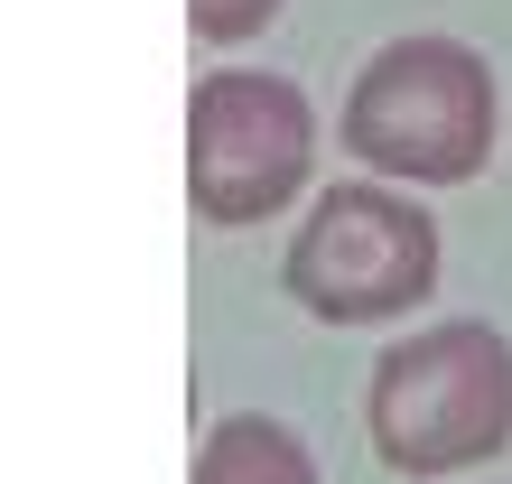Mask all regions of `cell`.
<instances>
[{
    "mask_svg": "<svg viewBox=\"0 0 512 484\" xmlns=\"http://www.w3.org/2000/svg\"><path fill=\"white\" fill-rule=\"evenodd\" d=\"M270 19H280V0H187V38H205V47H243Z\"/></svg>",
    "mask_w": 512,
    "mask_h": 484,
    "instance_id": "cell-6",
    "label": "cell"
},
{
    "mask_svg": "<svg viewBox=\"0 0 512 484\" xmlns=\"http://www.w3.org/2000/svg\"><path fill=\"white\" fill-rule=\"evenodd\" d=\"M317 177V103L289 75L215 66L187 94V205L215 233L270 224Z\"/></svg>",
    "mask_w": 512,
    "mask_h": 484,
    "instance_id": "cell-4",
    "label": "cell"
},
{
    "mask_svg": "<svg viewBox=\"0 0 512 484\" xmlns=\"http://www.w3.org/2000/svg\"><path fill=\"white\" fill-rule=\"evenodd\" d=\"M280 289L317 326H401L438 289V215L391 177H336L289 233Z\"/></svg>",
    "mask_w": 512,
    "mask_h": 484,
    "instance_id": "cell-3",
    "label": "cell"
},
{
    "mask_svg": "<svg viewBox=\"0 0 512 484\" xmlns=\"http://www.w3.org/2000/svg\"><path fill=\"white\" fill-rule=\"evenodd\" d=\"M196 484H317V457H308V438H298L289 419L233 410V419H215V429H205Z\"/></svg>",
    "mask_w": 512,
    "mask_h": 484,
    "instance_id": "cell-5",
    "label": "cell"
},
{
    "mask_svg": "<svg viewBox=\"0 0 512 484\" xmlns=\"http://www.w3.org/2000/svg\"><path fill=\"white\" fill-rule=\"evenodd\" d=\"M364 429L391 475H475L512 447V336L447 317L391 336L364 382Z\"/></svg>",
    "mask_w": 512,
    "mask_h": 484,
    "instance_id": "cell-2",
    "label": "cell"
},
{
    "mask_svg": "<svg viewBox=\"0 0 512 484\" xmlns=\"http://www.w3.org/2000/svg\"><path fill=\"white\" fill-rule=\"evenodd\" d=\"M336 131L391 187H475L503 149V84L485 47L447 28H410L354 66Z\"/></svg>",
    "mask_w": 512,
    "mask_h": 484,
    "instance_id": "cell-1",
    "label": "cell"
}]
</instances>
